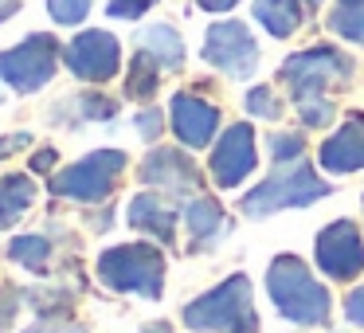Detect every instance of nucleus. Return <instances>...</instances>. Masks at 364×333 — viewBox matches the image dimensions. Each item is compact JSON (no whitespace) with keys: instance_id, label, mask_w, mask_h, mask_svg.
<instances>
[{"instance_id":"f257e3e1","label":"nucleus","mask_w":364,"mask_h":333,"mask_svg":"<svg viewBox=\"0 0 364 333\" xmlns=\"http://www.w3.org/2000/svg\"><path fill=\"white\" fill-rule=\"evenodd\" d=\"M267 290L274 298L278 314L298 325H321L329 317V294L309 275L298 255H278L267 270Z\"/></svg>"},{"instance_id":"f03ea898","label":"nucleus","mask_w":364,"mask_h":333,"mask_svg":"<svg viewBox=\"0 0 364 333\" xmlns=\"http://www.w3.org/2000/svg\"><path fill=\"white\" fill-rule=\"evenodd\" d=\"M184 325L200 333H259V314L251 302V282L243 275L220 282L184 310Z\"/></svg>"},{"instance_id":"7ed1b4c3","label":"nucleus","mask_w":364,"mask_h":333,"mask_svg":"<svg viewBox=\"0 0 364 333\" xmlns=\"http://www.w3.org/2000/svg\"><path fill=\"white\" fill-rule=\"evenodd\" d=\"M98 278L110 290H134L145 298H161V282H165V259L157 247L145 243H122L98 259Z\"/></svg>"},{"instance_id":"20e7f679","label":"nucleus","mask_w":364,"mask_h":333,"mask_svg":"<svg viewBox=\"0 0 364 333\" xmlns=\"http://www.w3.org/2000/svg\"><path fill=\"white\" fill-rule=\"evenodd\" d=\"M122 165H126V153L98 149V153H90V157L75 161L71 169H63L59 176H51V192H55V196L82 200V204H95V200H102L106 192L114 189Z\"/></svg>"},{"instance_id":"39448f33","label":"nucleus","mask_w":364,"mask_h":333,"mask_svg":"<svg viewBox=\"0 0 364 333\" xmlns=\"http://www.w3.org/2000/svg\"><path fill=\"white\" fill-rule=\"evenodd\" d=\"M348 75H353V63L333 48H314V51H301V56H290L282 67V83L294 90V102H314V98L325 95V87L333 79H348Z\"/></svg>"},{"instance_id":"423d86ee","label":"nucleus","mask_w":364,"mask_h":333,"mask_svg":"<svg viewBox=\"0 0 364 333\" xmlns=\"http://www.w3.org/2000/svg\"><path fill=\"white\" fill-rule=\"evenodd\" d=\"M321 196H329V184L317 181V176L301 165V169H294V173H286V176H270L267 184H259L255 192H247L239 208H243L247 216H267V212H278V208H301V204L321 200Z\"/></svg>"},{"instance_id":"0eeeda50","label":"nucleus","mask_w":364,"mask_h":333,"mask_svg":"<svg viewBox=\"0 0 364 333\" xmlns=\"http://www.w3.org/2000/svg\"><path fill=\"white\" fill-rule=\"evenodd\" d=\"M55 56L59 48L51 36H28L20 48L0 56V79L12 90H20V95H32L55 75Z\"/></svg>"},{"instance_id":"6e6552de","label":"nucleus","mask_w":364,"mask_h":333,"mask_svg":"<svg viewBox=\"0 0 364 333\" xmlns=\"http://www.w3.org/2000/svg\"><path fill=\"white\" fill-rule=\"evenodd\" d=\"M204 59L215 63L220 71L235 75V79H247L259 63V48H255L251 32H247L239 20H223V24H212L204 36Z\"/></svg>"},{"instance_id":"1a4fd4ad","label":"nucleus","mask_w":364,"mask_h":333,"mask_svg":"<svg viewBox=\"0 0 364 333\" xmlns=\"http://www.w3.org/2000/svg\"><path fill=\"white\" fill-rule=\"evenodd\" d=\"M317 263L329 278H353L364 270V239L356 223L337 220L317 236Z\"/></svg>"},{"instance_id":"9d476101","label":"nucleus","mask_w":364,"mask_h":333,"mask_svg":"<svg viewBox=\"0 0 364 333\" xmlns=\"http://www.w3.org/2000/svg\"><path fill=\"white\" fill-rule=\"evenodd\" d=\"M63 59L79 79L102 83V79H110V75L118 71L122 48H118V40H114L110 32H82V36L71 40V48L63 51Z\"/></svg>"},{"instance_id":"9b49d317","label":"nucleus","mask_w":364,"mask_h":333,"mask_svg":"<svg viewBox=\"0 0 364 333\" xmlns=\"http://www.w3.org/2000/svg\"><path fill=\"white\" fill-rule=\"evenodd\" d=\"M255 169V134L251 126H231L212 149V181L220 189H235Z\"/></svg>"},{"instance_id":"f8f14e48","label":"nucleus","mask_w":364,"mask_h":333,"mask_svg":"<svg viewBox=\"0 0 364 333\" xmlns=\"http://www.w3.org/2000/svg\"><path fill=\"white\" fill-rule=\"evenodd\" d=\"M168 114H173L176 137H181L184 145H192V149L212 142L215 126H220V110H215L212 102H204V98H196V95H176L173 106H168Z\"/></svg>"},{"instance_id":"ddd939ff","label":"nucleus","mask_w":364,"mask_h":333,"mask_svg":"<svg viewBox=\"0 0 364 333\" xmlns=\"http://www.w3.org/2000/svg\"><path fill=\"white\" fill-rule=\"evenodd\" d=\"M141 176L149 184H157V189H168V192H188L200 184V169L176 149H153L141 165Z\"/></svg>"},{"instance_id":"4468645a","label":"nucleus","mask_w":364,"mask_h":333,"mask_svg":"<svg viewBox=\"0 0 364 333\" xmlns=\"http://www.w3.org/2000/svg\"><path fill=\"white\" fill-rule=\"evenodd\" d=\"M321 165L329 173H353L364 169V122L353 118L321 145Z\"/></svg>"},{"instance_id":"2eb2a0df","label":"nucleus","mask_w":364,"mask_h":333,"mask_svg":"<svg viewBox=\"0 0 364 333\" xmlns=\"http://www.w3.org/2000/svg\"><path fill=\"white\" fill-rule=\"evenodd\" d=\"M129 223H134L137 231H149L161 243H168V239H173V223H176V208H168L165 200H157V196H134V204H129Z\"/></svg>"},{"instance_id":"dca6fc26","label":"nucleus","mask_w":364,"mask_h":333,"mask_svg":"<svg viewBox=\"0 0 364 333\" xmlns=\"http://www.w3.org/2000/svg\"><path fill=\"white\" fill-rule=\"evenodd\" d=\"M255 16L270 36H290L301 24V0H255Z\"/></svg>"},{"instance_id":"f3484780","label":"nucleus","mask_w":364,"mask_h":333,"mask_svg":"<svg viewBox=\"0 0 364 333\" xmlns=\"http://www.w3.org/2000/svg\"><path fill=\"white\" fill-rule=\"evenodd\" d=\"M32 200H36V184L28 176H4L0 181V228L20 220L32 208Z\"/></svg>"},{"instance_id":"a211bd4d","label":"nucleus","mask_w":364,"mask_h":333,"mask_svg":"<svg viewBox=\"0 0 364 333\" xmlns=\"http://www.w3.org/2000/svg\"><path fill=\"white\" fill-rule=\"evenodd\" d=\"M141 51H149V56L157 59V63H165V67H181L184 63V43L168 24L145 28L141 32Z\"/></svg>"},{"instance_id":"6ab92c4d","label":"nucleus","mask_w":364,"mask_h":333,"mask_svg":"<svg viewBox=\"0 0 364 333\" xmlns=\"http://www.w3.org/2000/svg\"><path fill=\"white\" fill-rule=\"evenodd\" d=\"M184 220H188L192 236H196L200 243H212V239L223 231V212H220V204H215V200H208V196L192 200V204L184 208Z\"/></svg>"},{"instance_id":"aec40b11","label":"nucleus","mask_w":364,"mask_h":333,"mask_svg":"<svg viewBox=\"0 0 364 333\" xmlns=\"http://www.w3.org/2000/svg\"><path fill=\"white\" fill-rule=\"evenodd\" d=\"M329 28L341 32L345 40H353V43H364V0H353V4L337 0V9H333V16H329Z\"/></svg>"},{"instance_id":"412c9836","label":"nucleus","mask_w":364,"mask_h":333,"mask_svg":"<svg viewBox=\"0 0 364 333\" xmlns=\"http://www.w3.org/2000/svg\"><path fill=\"white\" fill-rule=\"evenodd\" d=\"M48 239L43 236H20V239H12V247H9V255L20 263V267H28V270H43V263H48Z\"/></svg>"},{"instance_id":"4be33fe9","label":"nucleus","mask_w":364,"mask_h":333,"mask_svg":"<svg viewBox=\"0 0 364 333\" xmlns=\"http://www.w3.org/2000/svg\"><path fill=\"white\" fill-rule=\"evenodd\" d=\"M153 90H157V59H153L149 51H141V56L134 59V71H129V95L149 98Z\"/></svg>"},{"instance_id":"5701e85b","label":"nucleus","mask_w":364,"mask_h":333,"mask_svg":"<svg viewBox=\"0 0 364 333\" xmlns=\"http://www.w3.org/2000/svg\"><path fill=\"white\" fill-rule=\"evenodd\" d=\"M48 12L59 20V24H79L90 12V0H48Z\"/></svg>"},{"instance_id":"b1692460","label":"nucleus","mask_w":364,"mask_h":333,"mask_svg":"<svg viewBox=\"0 0 364 333\" xmlns=\"http://www.w3.org/2000/svg\"><path fill=\"white\" fill-rule=\"evenodd\" d=\"M270 157H274V161L301 157V134H274V137H270Z\"/></svg>"},{"instance_id":"393cba45","label":"nucleus","mask_w":364,"mask_h":333,"mask_svg":"<svg viewBox=\"0 0 364 333\" xmlns=\"http://www.w3.org/2000/svg\"><path fill=\"white\" fill-rule=\"evenodd\" d=\"M79 110H82V118H110V114H118V102L114 98H102V95H82L79 98Z\"/></svg>"},{"instance_id":"a878e982","label":"nucleus","mask_w":364,"mask_h":333,"mask_svg":"<svg viewBox=\"0 0 364 333\" xmlns=\"http://www.w3.org/2000/svg\"><path fill=\"white\" fill-rule=\"evenodd\" d=\"M247 110L259 114V118H278V98L270 95L267 87H255L251 95H247Z\"/></svg>"},{"instance_id":"bb28decb","label":"nucleus","mask_w":364,"mask_h":333,"mask_svg":"<svg viewBox=\"0 0 364 333\" xmlns=\"http://www.w3.org/2000/svg\"><path fill=\"white\" fill-rule=\"evenodd\" d=\"M149 4H157V0H110V16H122V20H134L141 16Z\"/></svg>"},{"instance_id":"cd10ccee","label":"nucleus","mask_w":364,"mask_h":333,"mask_svg":"<svg viewBox=\"0 0 364 333\" xmlns=\"http://www.w3.org/2000/svg\"><path fill=\"white\" fill-rule=\"evenodd\" d=\"M345 317L353 325H364V286H356L353 294H348V302H345Z\"/></svg>"},{"instance_id":"c85d7f7f","label":"nucleus","mask_w":364,"mask_h":333,"mask_svg":"<svg viewBox=\"0 0 364 333\" xmlns=\"http://www.w3.org/2000/svg\"><path fill=\"white\" fill-rule=\"evenodd\" d=\"M137 130H141V134L153 142V137L161 134V118H157V110H145L141 118H137Z\"/></svg>"},{"instance_id":"c756f323","label":"nucleus","mask_w":364,"mask_h":333,"mask_svg":"<svg viewBox=\"0 0 364 333\" xmlns=\"http://www.w3.org/2000/svg\"><path fill=\"white\" fill-rule=\"evenodd\" d=\"M16 145H28V134H16V137H0V157H9Z\"/></svg>"},{"instance_id":"7c9ffc66","label":"nucleus","mask_w":364,"mask_h":333,"mask_svg":"<svg viewBox=\"0 0 364 333\" xmlns=\"http://www.w3.org/2000/svg\"><path fill=\"white\" fill-rule=\"evenodd\" d=\"M200 9H208V12H228V9H235L239 0H196Z\"/></svg>"},{"instance_id":"2f4dec72","label":"nucleus","mask_w":364,"mask_h":333,"mask_svg":"<svg viewBox=\"0 0 364 333\" xmlns=\"http://www.w3.org/2000/svg\"><path fill=\"white\" fill-rule=\"evenodd\" d=\"M48 165H55V153H40V157L32 161V169H48Z\"/></svg>"},{"instance_id":"473e14b6","label":"nucleus","mask_w":364,"mask_h":333,"mask_svg":"<svg viewBox=\"0 0 364 333\" xmlns=\"http://www.w3.org/2000/svg\"><path fill=\"white\" fill-rule=\"evenodd\" d=\"M16 12V0H0V20H9Z\"/></svg>"},{"instance_id":"72a5a7b5","label":"nucleus","mask_w":364,"mask_h":333,"mask_svg":"<svg viewBox=\"0 0 364 333\" xmlns=\"http://www.w3.org/2000/svg\"><path fill=\"white\" fill-rule=\"evenodd\" d=\"M145 333H165V325H149V329H145Z\"/></svg>"},{"instance_id":"f704fd0d","label":"nucleus","mask_w":364,"mask_h":333,"mask_svg":"<svg viewBox=\"0 0 364 333\" xmlns=\"http://www.w3.org/2000/svg\"><path fill=\"white\" fill-rule=\"evenodd\" d=\"M306 4H317V0H306Z\"/></svg>"}]
</instances>
